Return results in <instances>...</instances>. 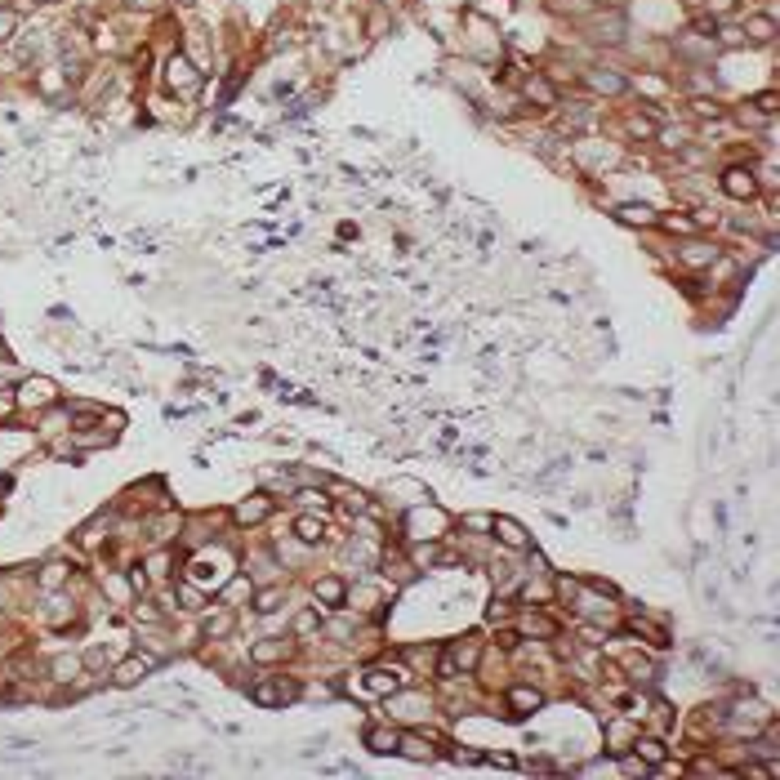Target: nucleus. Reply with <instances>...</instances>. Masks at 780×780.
<instances>
[{
  "instance_id": "obj_33",
  "label": "nucleus",
  "mask_w": 780,
  "mask_h": 780,
  "mask_svg": "<svg viewBox=\"0 0 780 780\" xmlns=\"http://www.w3.org/2000/svg\"><path fill=\"white\" fill-rule=\"evenodd\" d=\"M0 495H5V482H0Z\"/></svg>"
},
{
  "instance_id": "obj_31",
  "label": "nucleus",
  "mask_w": 780,
  "mask_h": 780,
  "mask_svg": "<svg viewBox=\"0 0 780 780\" xmlns=\"http://www.w3.org/2000/svg\"><path fill=\"white\" fill-rule=\"evenodd\" d=\"M758 107H763L767 116H772V112H776V94H763V98H758Z\"/></svg>"
},
{
  "instance_id": "obj_15",
  "label": "nucleus",
  "mask_w": 780,
  "mask_h": 780,
  "mask_svg": "<svg viewBox=\"0 0 780 780\" xmlns=\"http://www.w3.org/2000/svg\"><path fill=\"white\" fill-rule=\"evenodd\" d=\"M295 535L304 544H317L326 535V526H322V518H295Z\"/></svg>"
},
{
  "instance_id": "obj_1",
  "label": "nucleus",
  "mask_w": 780,
  "mask_h": 780,
  "mask_svg": "<svg viewBox=\"0 0 780 780\" xmlns=\"http://www.w3.org/2000/svg\"><path fill=\"white\" fill-rule=\"evenodd\" d=\"M54 383L45 379V375H32V379H23V388L14 392V406H23V410H45V406H54Z\"/></svg>"
},
{
  "instance_id": "obj_6",
  "label": "nucleus",
  "mask_w": 780,
  "mask_h": 780,
  "mask_svg": "<svg viewBox=\"0 0 780 780\" xmlns=\"http://www.w3.org/2000/svg\"><path fill=\"white\" fill-rule=\"evenodd\" d=\"M473 660H477V637H459V642L450 646V655H446V660H441V673H446V678H450V673L468 669V664H473Z\"/></svg>"
},
{
  "instance_id": "obj_18",
  "label": "nucleus",
  "mask_w": 780,
  "mask_h": 780,
  "mask_svg": "<svg viewBox=\"0 0 780 780\" xmlns=\"http://www.w3.org/2000/svg\"><path fill=\"white\" fill-rule=\"evenodd\" d=\"M682 259H687L691 268H704V263H713V259H718V250H709V246H700V241H691V246L682 250Z\"/></svg>"
},
{
  "instance_id": "obj_3",
  "label": "nucleus",
  "mask_w": 780,
  "mask_h": 780,
  "mask_svg": "<svg viewBox=\"0 0 780 780\" xmlns=\"http://www.w3.org/2000/svg\"><path fill=\"white\" fill-rule=\"evenodd\" d=\"M156 664H161V660H156V655H143V651H138V655H125V660L116 664V673H112V682H116V687H134V682H143Z\"/></svg>"
},
{
  "instance_id": "obj_21",
  "label": "nucleus",
  "mask_w": 780,
  "mask_h": 780,
  "mask_svg": "<svg viewBox=\"0 0 780 780\" xmlns=\"http://www.w3.org/2000/svg\"><path fill=\"white\" fill-rule=\"evenodd\" d=\"M223 633H232V615H228V611L205 615V637H223Z\"/></svg>"
},
{
  "instance_id": "obj_22",
  "label": "nucleus",
  "mask_w": 780,
  "mask_h": 780,
  "mask_svg": "<svg viewBox=\"0 0 780 780\" xmlns=\"http://www.w3.org/2000/svg\"><path fill=\"white\" fill-rule=\"evenodd\" d=\"M50 669H54V678H59V682H72V673H81V660H76V655H59Z\"/></svg>"
},
{
  "instance_id": "obj_7",
  "label": "nucleus",
  "mask_w": 780,
  "mask_h": 780,
  "mask_svg": "<svg viewBox=\"0 0 780 780\" xmlns=\"http://www.w3.org/2000/svg\"><path fill=\"white\" fill-rule=\"evenodd\" d=\"M272 513V500L268 495H250V500H241L237 509H232V518H237V526H255V522H263Z\"/></svg>"
},
{
  "instance_id": "obj_17",
  "label": "nucleus",
  "mask_w": 780,
  "mask_h": 780,
  "mask_svg": "<svg viewBox=\"0 0 780 780\" xmlns=\"http://www.w3.org/2000/svg\"><path fill=\"white\" fill-rule=\"evenodd\" d=\"M281 598H286V589H277V584H272V589H263V593L255 598V611H259V615H272V611L281 607Z\"/></svg>"
},
{
  "instance_id": "obj_16",
  "label": "nucleus",
  "mask_w": 780,
  "mask_h": 780,
  "mask_svg": "<svg viewBox=\"0 0 780 780\" xmlns=\"http://www.w3.org/2000/svg\"><path fill=\"white\" fill-rule=\"evenodd\" d=\"M745 32H749V41L767 45V41L776 36V23H772V18H749V23H745Z\"/></svg>"
},
{
  "instance_id": "obj_30",
  "label": "nucleus",
  "mask_w": 780,
  "mask_h": 780,
  "mask_svg": "<svg viewBox=\"0 0 780 780\" xmlns=\"http://www.w3.org/2000/svg\"><path fill=\"white\" fill-rule=\"evenodd\" d=\"M664 228L669 232H695V223L691 219H664Z\"/></svg>"
},
{
  "instance_id": "obj_8",
  "label": "nucleus",
  "mask_w": 780,
  "mask_h": 780,
  "mask_svg": "<svg viewBox=\"0 0 780 780\" xmlns=\"http://www.w3.org/2000/svg\"><path fill=\"white\" fill-rule=\"evenodd\" d=\"M491 531H495V540L509 544V549H531V540H526L522 522H513V518H491Z\"/></svg>"
},
{
  "instance_id": "obj_10",
  "label": "nucleus",
  "mask_w": 780,
  "mask_h": 780,
  "mask_svg": "<svg viewBox=\"0 0 780 780\" xmlns=\"http://www.w3.org/2000/svg\"><path fill=\"white\" fill-rule=\"evenodd\" d=\"M361 740H366V749H370V754H397V731H392V727H366L361 731Z\"/></svg>"
},
{
  "instance_id": "obj_24",
  "label": "nucleus",
  "mask_w": 780,
  "mask_h": 780,
  "mask_svg": "<svg viewBox=\"0 0 780 780\" xmlns=\"http://www.w3.org/2000/svg\"><path fill=\"white\" fill-rule=\"evenodd\" d=\"M178 598L187 602L183 611H201V607H205V593H201V589L192 584V580H187V584H178Z\"/></svg>"
},
{
  "instance_id": "obj_11",
  "label": "nucleus",
  "mask_w": 780,
  "mask_h": 780,
  "mask_svg": "<svg viewBox=\"0 0 780 780\" xmlns=\"http://www.w3.org/2000/svg\"><path fill=\"white\" fill-rule=\"evenodd\" d=\"M290 655V642H281V637H263V642L250 646V660L255 664H277V660H286Z\"/></svg>"
},
{
  "instance_id": "obj_23",
  "label": "nucleus",
  "mask_w": 780,
  "mask_h": 780,
  "mask_svg": "<svg viewBox=\"0 0 780 780\" xmlns=\"http://www.w3.org/2000/svg\"><path fill=\"white\" fill-rule=\"evenodd\" d=\"M589 85H593V89H602V94H620V89H624V81H620V76H611V72H607V76H602V72H589Z\"/></svg>"
},
{
  "instance_id": "obj_34",
  "label": "nucleus",
  "mask_w": 780,
  "mask_h": 780,
  "mask_svg": "<svg viewBox=\"0 0 780 780\" xmlns=\"http://www.w3.org/2000/svg\"><path fill=\"white\" fill-rule=\"evenodd\" d=\"M0 624H5V620H0Z\"/></svg>"
},
{
  "instance_id": "obj_25",
  "label": "nucleus",
  "mask_w": 780,
  "mask_h": 780,
  "mask_svg": "<svg viewBox=\"0 0 780 780\" xmlns=\"http://www.w3.org/2000/svg\"><path fill=\"white\" fill-rule=\"evenodd\" d=\"M691 112L695 116H722V107L713 98H691Z\"/></svg>"
},
{
  "instance_id": "obj_26",
  "label": "nucleus",
  "mask_w": 780,
  "mask_h": 780,
  "mask_svg": "<svg viewBox=\"0 0 780 780\" xmlns=\"http://www.w3.org/2000/svg\"><path fill=\"white\" fill-rule=\"evenodd\" d=\"M370 687H375V691H397V678H392V673H383V669H375V673H370Z\"/></svg>"
},
{
  "instance_id": "obj_13",
  "label": "nucleus",
  "mask_w": 780,
  "mask_h": 780,
  "mask_svg": "<svg viewBox=\"0 0 780 780\" xmlns=\"http://www.w3.org/2000/svg\"><path fill=\"white\" fill-rule=\"evenodd\" d=\"M397 754L415 758V763H428V758H433V749H428V740L419 736V731H406V736L397 740Z\"/></svg>"
},
{
  "instance_id": "obj_12",
  "label": "nucleus",
  "mask_w": 780,
  "mask_h": 780,
  "mask_svg": "<svg viewBox=\"0 0 780 780\" xmlns=\"http://www.w3.org/2000/svg\"><path fill=\"white\" fill-rule=\"evenodd\" d=\"M633 749L637 758H642L646 767H655V763H664V740H655V736H633Z\"/></svg>"
},
{
  "instance_id": "obj_14",
  "label": "nucleus",
  "mask_w": 780,
  "mask_h": 780,
  "mask_svg": "<svg viewBox=\"0 0 780 780\" xmlns=\"http://www.w3.org/2000/svg\"><path fill=\"white\" fill-rule=\"evenodd\" d=\"M344 598H348L344 580H335V576L317 580V602H326V607H344Z\"/></svg>"
},
{
  "instance_id": "obj_4",
  "label": "nucleus",
  "mask_w": 780,
  "mask_h": 780,
  "mask_svg": "<svg viewBox=\"0 0 780 780\" xmlns=\"http://www.w3.org/2000/svg\"><path fill=\"white\" fill-rule=\"evenodd\" d=\"M165 81H170V89H183V94H192L196 85H201V76H196V67L183 59V54H174L170 63H165Z\"/></svg>"
},
{
  "instance_id": "obj_19",
  "label": "nucleus",
  "mask_w": 780,
  "mask_h": 780,
  "mask_svg": "<svg viewBox=\"0 0 780 780\" xmlns=\"http://www.w3.org/2000/svg\"><path fill=\"white\" fill-rule=\"evenodd\" d=\"M620 219H624V223H642V228H646V223H655V210H651V205H620Z\"/></svg>"
},
{
  "instance_id": "obj_2",
  "label": "nucleus",
  "mask_w": 780,
  "mask_h": 780,
  "mask_svg": "<svg viewBox=\"0 0 780 780\" xmlns=\"http://www.w3.org/2000/svg\"><path fill=\"white\" fill-rule=\"evenodd\" d=\"M250 700L263 704V709H277V704L295 700V682H286V678H259L255 687H250Z\"/></svg>"
},
{
  "instance_id": "obj_29",
  "label": "nucleus",
  "mask_w": 780,
  "mask_h": 780,
  "mask_svg": "<svg viewBox=\"0 0 780 780\" xmlns=\"http://www.w3.org/2000/svg\"><path fill=\"white\" fill-rule=\"evenodd\" d=\"M295 629H299V633H313V629H317V611H304V615L295 620Z\"/></svg>"
},
{
  "instance_id": "obj_20",
  "label": "nucleus",
  "mask_w": 780,
  "mask_h": 780,
  "mask_svg": "<svg viewBox=\"0 0 780 780\" xmlns=\"http://www.w3.org/2000/svg\"><path fill=\"white\" fill-rule=\"evenodd\" d=\"M63 584H67V567H63V562H50L45 576H41V589H63Z\"/></svg>"
},
{
  "instance_id": "obj_28",
  "label": "nucleus",
  "mask_w": 780,
  "mask_h": 780,
  "mask_svg": "<svg viewBox=\"0 0 780 780\" xmlns=\"http://www.w3.org/2000/svg\"><path fill=\"white\" fill-rule=\"evenodd\" d=\"M611 740H615V745H633V731H629L624 722H611Z\"/></svg>"
},
{
  "instance_id": "obj_32",
  "label": "nucleus",
  "mask_w": 780,
  "mask_h": 780,
  "mask_svg": "<svg viewBox=\"0 0 780 780\" xmlns=\"http://www.w3.org/2000/svg\"><path fill=\"white\" fill-rule=\"evenodd\" d=\"M9 32H14V18H9V14H0V41H5Z\"/></svg>"
},
{
  "instance_id": "obj_27",
  "label": "nucleus",
  "mask_w": 780,
  "mask_h": 780,
  "mask_svg": "<svg viewBox=\"0 0 780 780\" xmlns=\"http://www.w3.org/2000/svg\"><path fill=\"white\" fill-rule=\"evenodd\" d=\"M147 567H152L156 580H165V576H170V571H165V567H170V553H152V558H147Z\"/></svg>"
},
{
  "instance_id": "obj_9",
  "label": "nucleus",
  "mask_w": 780,
  "mask_h": 780,
  "mask_svg": "<svg viewBox=\"0 0 780 780\" xmlns=\"http://www.w3.org/2000/svg\"><path fill=\"white\" fill-rule=\"evenodd\" d=\"M544 704V695L535 691V687H509V718H526V713H535Z\"/></svg>"
},
{
  "instance_id": "obj_5",
  "label": "nucleus",
  "mask_w": 780,
  "mask_h": 780,
  "mask_svg": "<svg viewBox=\"0 0 780 780\" xmlns=\"http://www.w3.org/2000/svg\"><path fill=\"white\" fill-rule=\"evenodd\" d=\"M722 192H727V196H736V201H749V196L758 192V183H754V170H745V165H736V170H727V174H722Z\"/></svg>"
}]
</instances>
